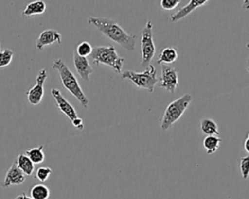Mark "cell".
Listing matches in <instances>:
<instances>
[{
	"label": "cell",
	"mask_w": 249,
	"mask_h": 199,
	"mask_svg": "<svg viewBox=\"0 0 249 199\" xmlns=\"http://www.w3.org/2000/svg\"><path fill=\"white\" fill-rule=\"evenodd\" d=\"M88 22L126 50H133L135 49L137 35L128 34L115 20L103 17H89Z\"/></svg>",
	"instance_id": "cell-1"
},
{
	"label": "cell",
	"mask_w": 249,
	"mask_h": 199,
	"mask_svg": "<svg viewBox=\"0 0 249 199\" xmlns=\"http://www.w3.org/2000/svg\"><path fill=\"white\" fill-rule=\"evenodd\" d=\"M52 66L53 69H55L58 72L64 88L68 92H70L84 108L87 109L89 106V99L86 96L85 92L83 91L82 87L80 86V83L76 76L73 74V72L68 68V66L60 58L55 59L53 62Z\"/></svg>",
	"instance_id": "cell-2"
},
{
	"label": "cell",
	"mask_w": 249,
	"mask_h": 199,
	"mask_svg": "<svg viewBox=\"0 0 249 199\" xmlns=\"http://www.w3.org/2000/svg\"><path fill=\"white\" fill-rule=\"evenodd\" d=\"M90 56L94 64H104L111 67L116 73L122 74L124 58L117 53L114 46H96L92 49Z\"/></svg>",
	"instance_id": "cell-3"
},
{
	"label": "cell",
	"mask_w": 249,
	"mask_h": 199,
	"mask_svg": "<svg viewBox=\"0 0 249 199\" xmlns=\"http://www.w3.org/2000/svg\"><path fill=\"white\" fill-rule=\"evenodd\" d=\"M192 101V95L189 93L183 94L179 98L175 99L167 105L164 110V113L160 121V127L161 130H168L171 126L179 120L183 116L187 108L189 107Z\"/></svg>",
	"instance_id": "cell-4"
},
{
	"label": "cell",
	"mask_w": 249,
	"mask_h": 199,
	"mask_svg": "<svg viewBox=\"0 0 249 199\" xmlns=\"http://www.w3.org/2000/svg\"><path fill=\"white\" fill-rule=\"evenodd\" d=\"M122 79L129 80L138 88L145 89L149 93L154 91L155 85L159 83L157 77V70L154 65H148L143 72H134L131 70H126L122 72Z\"/></svg>",
	"instance_id": "cell-5"
},
{
	"label": "cell",
	"mask_w": 249,
	"mask_h": 199,
	"mask_svg": "<svg viewBox=\"0 0 249 199\" xmlns=\"http://www.w3.org/2000/svg\"><path fill=\"white\" fill-rule=\"evenodd\" d=\"M141 63L142 67H147L150 65L156 52V46L153 39V23L148 20L144 25L141 32Z\"/></svg>",
	"instance_id": "cell-6"
},
{
	"label": "cell",
	"mask_w": 249,
	"mask_h": 199,
	"mask_svg": "<svg viewBox=\"0 0 249 199\" xmlns=\"http://www.w3.org/2000/svg\"><path fill=\"white\" fill-rule=\"evenodd\" d=\"M158 83L160 87H162L166 91L173 93L179 84L178 74H177L176 69L169 65L162 64L161 65V75H160V79Z\"/></svg>",
	"instance_id": "cell-7"
},
{
	"label": "cell",
	"mask_w": 249,
	"mask_h": 199,
	"mask_svg": "<svg viewBox=\"0 0 249 199\" xmlns=\"http://www.w3.org/2000/svg\"><path fill=\"white\" fill-rule=\"evenodd\" d=\"M48 71L46 69L39 70L36 77V83L33 87L26 91L27 100L31 105H38L41 103L44 96V83L48 77Z\"/></svg>",
	"instance_id": "cell-8"
},
{
	"label": "cell",
	"mask_w": 249,
	"mask_h": 199,
	"mask_svg": "<svg viewBox=\"0 0 249 199\" xmlns=\"http://www.w3.org/2000/svg\"><path fill=\"white\" fill-rule=\"evenodd\" d=\"M51 94L53 97L54 101H55V105L58 108V110L64 114L72 122L73 120H75L78 116L77 112L75 110V108L70 104V102L63 97V95L61 94L60 90L57 88H52L51 89Z\"/></svg>",
	"instance_id": "cell-9"
},
{
	"label": "cell",
	"mask_w": 249,
	"mask_h": 199,
	"mask_svg": "<svg viewBox=\"0 0 249 199\" xmlns=\"http://www.w3.org/2000/svg\"><path fill=\"white\" fill-rule=\"evenodd\" d=\"M25 181V175L23 172L18 167L16 161L13 162L11 167L6 172L5 178L1 182V186L3 188H7L11 185H19Z\"/></svg>",
	"instance_id": "cell-10"
},
{
	"label": "cell",
	"mask_w": 249,
	"mask_h": 199,
	"mask_svg": "<svg viewBox=\"0 0 249 199\" xmlns=\"http://www.w3.org/2000/svg\"><path fill=\"white\" fill-rule=\"evenodd\" d=\"M53 43L61 44V35L55 29H46L42 31L36 40L35 47L39 50H43L44 47L52 45Z\"/></svg>",
	"instance_id": "cell-11"
},
{
	"label": "cell",
	"mask_w": 249,
	"mask_h": 199,
	"mask_svg": "<svg viewBox=\"0 0 249 199\" xmlns=\"http://www.w3.org/2000/svg\"><path fill=\"white\" fill-rule=\"evenodd\" d=\"M73 64L77 71V73L80 75V77L89 82L90 75L93 73V69L90 66L89 60L87 57H83L77 54V52L73 51Z\"/></svg>",
	"instance_id": "cell-12"
},
{
	"label": "cell",
	"mask_w": 249,
	"mask_h": 199,
	"mask_svg": "<svg viewBox=\"0 0 249 199\" xmlns=\"http://www.w3.org/2000/svg\"><path fill=\"white\" fill-rule=\"evenodd\" d=\"M207 1L208 0H190L187 5H185L184 7L179 9L177 12L172 14L169 17V20L171 22H176V21L184 18L185 17H187L189 14H191L196 8L203 6Z\"/></svg>",
	"instance_id": "cell-13"
},
{
	"label": "cell",
	"mask_w": 249,
	"mask_h": 199,
	"mask_svg": "<svg viewBox=\"0 0 249 199\" xmlns=\"http://www.w3.org/2000/svg\"><path fill=\"white\" fill-rule=\"evenodd\" d=\"M46 8L47 5L43 0H35L26 5L21 13V16L28 17L35 15H42L43 13H45Z\"/></svg>",
	"instance_id": "cell-14"
},
{
	"label": "cell",
	"mask_w": 249,
	"mask_h": 199,
	"mask_svg": "<svg viewBox=\"0 0 249 199\" xmlns=\"http://www.w3.org/2000/svg\"><path fill=\"white\" fill-rule=\"evenodd\" d=\"M178 58V51L177 49L174 47H166L161 50L159 53V57L157 63H164V64H171Z\"/></svg>",
	"instance_id": "cell-15"
},
{
	"label": "cell",
	"mask_w": 249,
	"mask_h": 199,
	"mask_svg": "<svg viewBox=\"0 0 249 199\" xmlns=\"http://www.w3.org/2000/svg\"><path fill=\"white\" fill-rule=\"evenodd\" d=\"M16 163L18 167L23 172L25 176H30L34 172V163L29 159V157L24 153L18 154Z\"/></svg>",
	"instance_id": "cell-16"
},
{
	"label": "cell",
	"mask_w": 249,
	"mask_h": 199,
	"mask_svg": "<svg viewBox=\"0 0 249 199\" xmlns=\"http://www.w3.org/2000/svg\"><path fill=\"white\" fill-rule=\"evenodd\" d=\"M221 142H222V139L220 137L216 135H208L203 139L202 145L207 154H213L218 150Z\"/></svg>",
	"instance_id": "cell-17"
},
{
	"label": "cell",
	"mask_w": 249,
	"mask_h": 199,
	"mask_svg": "<svg viewBox=\"0 0 249 199\" xmlns=\"http://www.w3.org/2000/svg\"><path fill=\"white\" fill-rule=\"evenodd\" d=\"M44 145H40L35 148H31L25 150V154L29 157V159L34 164H40L45 159V153H44Z\"/></svg>",
	"instance_id": "cell-18"
},
{
	"label": "cell",
	"mask_w": 249,
	"mask_h": 199,
	"mask_svg": "<svg viewBox=\"0 0 249 199\" xmlns=\"http://www.w3.org/2000/svg\"><path fill=\"white\" fill-rule=\"evenodd\" d=\"M200 130L203 134L219 135V128L217 123L211 118H202L200 120Z\"/></svg>",
	"instance_id": "cell-19"
},
{
	"label": "cell",
	"mask_w": 249,
	"mask_h": 199,
	"mask_svg": "<svg viewBox=\"0 0 249 199\" xmlns=\"http://www.w3.org/2000/svg\"><path fill=\"white\" fill-rule=\"evenodd\" d=\"M30 197L32 199H49L50 189L45 184H35L30 189Z\"/></svg>",
	"instance_id": "cell-20"
},
{
	"label": "cell",
	"mask_w": 249,
	"mask_h": 199,
	"mask_svg": "<svg viewBox=\"0 0 249 199\" xmlns=\"http://www.w3.org/2000/svg\"><path fill=\"white\" fill-rule=\"evenodd\" d=\"M92 49H93V48L91 47V45H90L89 42L84 41V42L80 43V44L77 46L75 51L77 52L78 55L83 56V57H87V56H89V55L91 54Z\"/></svg>",
	"instance_id": "cell-21"
},
{
	"label": "cell",
	"mask_w": 249,
	"mask_h": 199,
	"mask_svg": "<svg viewBox=\"0 0 249 199\" xmlns=\"http://www.w3.org/2000/svg\"><path fill=\"white\" fill-rule=\"evenodd\" d=\"M13 56L14 52L11 50L6 49L4 50H0V68L8 66L12 62Z\"/></svg>",
	"instance_id": "cell-22"
},
{
	"label": "cell",
	"mask_w": 249,
	"mask_h": 199,
	"mask_svg": "<svg viewBox=\"0 0 249 199\" xmlns=\"http://www.w3.org/2000/svg\"><path fill=\"white\" fill-rule=\"evenodd\" d=\"M53 170L50 168V167H46V166H42V167H39L37 170H36V173H35V178L37 180H39L40 182H45L48 180V178L50 177V175L52 174Z\"/></svg>",
	"instance_id": "cell-23"
},
{
	"label": "cell",
	"mask_w": 249,
	"mask_h": 199,
	"mask_svg": "<svg viewBox=\"0 0 249 199\" xmlns=\"http://www.w3.org/2000/svg\"><path fill=\"white\" fill-rule=\"evenodd\" d=\"M239 167L241 176L244 180H246L249 177V155L241 157L239 161Z\"/></svg>",
	"instance_id": "cell-24"
},
{
	"label": "cell",
	"mask_w": 249,
	"mask_h": 199,
	"mask_svg": "<svg viewBox=\"0 0 249 199\" xmlns=\"http://www.w3.org/2000/svg\"><path fill=\"white\" fill-rule=\"evenodd\" d=\"M180 1L181 0H160V7L163 10L170 11L175 9L179 5Z\"/></svg>",
	"instance_id": "cell-25"
},
{
	"label": "cell",
	"mask_w": 249,
	"mask_h": 199,
	"mask_svg": "<svg viewBox=\"0 0 249 199\" xmlns=\"http://www.w3.org/2000/svg\"><path fill=\"white\" fill-rule=\"evenodd\" d=\"M72 125L76 128V129H78V130H83L84 129V123H83V120H82V118H80V117H77L75 120H73L72 122Z\"/></svg>",
	"instance_id": "cell-26"
},
{
	"label": "cell",
	"mask_w": 249,
	"mask_h": 199,
	"mask_svg": "<svg viewBox=\"0 0 249 199\" xmlns=\"http://www.w3.org/2000/svg\"><path fill=\"white\" fill-rule=\"evenodd\" d=\"M15 199H32L31 197H29V196H27L26 195V193H21V194H19V195H18Z\"/></svg>",
	"instance_id": "cell-27"
},
{
	"label": "cell",
	"mask_w": 249,
	"mask_h": 199,
	"mask_svg": "<svg viewBox=\"0 0 249 199\" xmlns=\"http://www.w3.org/2000/svg\"><path fill=\"white\" fill-rule=\"evenodd\" d=\"M244 149H245V150L249 153V139H248V138L245 139V142H244Z\"/></svg>",
	"instance_id": "cell-28"
},
{
	"label": "cell",
	"mask_w": 249,
	"mask_h": 199,
	"mask_svg": "<svg viewBox=\"0 0 249 199\" xmlns=\"http://www.w3.org/2000/svg\"><path fill=\"white\" fill-rule=\"evenodd\" d=\"M242 8L245 10H249V0H243Z\"/></svg>",
	"instance_id": "cell-29"
},
{
	"label": "cell",
	"mask_w": 249,
	"mask_h": 199,
	"mask_svg": "<svg viewBox=\"0 0 249 199\" xmlns=\"http://www.w3.org/2000/svg\"><path fill=\"white\" fill-rule=\"evenodd\" d=\"M246 69H247V71L249 72V59H248V61H247V64H246Z\"/></svg>",
	"instance_id": "cell-30"
},
{
	"label": "cell",
	"mask_w": 249,
	"mask_h": 199,
	"mask_svg": "<svg viewBox=\"0 0 249 199\" xmlns=\"http://www.w3.org/2000/svg\"><path fill=\"white\" fill-rule=\"evenodd\" d=\"M247 138H248V139H249V133H248V135H247Z\"/></svg>",
	"instance_id": "cell-31"
},
{
	"label": "cell",
	"mask_w": 249,
	"mask_h": 199,
	"mask_svg": "<svg viewBox=\"0 0 249 199\" xmlns=\"http://www.w3.org/2000/svg\"><path fill=\"white\" fill-rule=\"evenodd\" d=\"M0 49H1V42H0Z\"/></svg>",
	"instance_id": "cell-32"
}]
</instances>
